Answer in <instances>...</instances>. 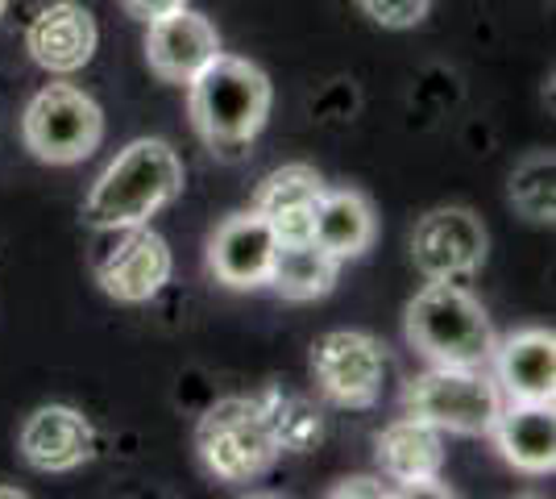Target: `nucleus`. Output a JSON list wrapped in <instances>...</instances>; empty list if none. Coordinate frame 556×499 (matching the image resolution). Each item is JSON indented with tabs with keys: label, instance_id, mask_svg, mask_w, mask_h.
Instances as JSON below:
<instances>
[{
	"label": "nucleus",
	"instance_id": "nucleus-1",
	"mask_svg": "<svg viewBox=\"0 0 556 499\" xmlns=\"http://www.w3.org/2000/svg\"><path fill=\"white\" fill-rule=\"evenodd\" d=\"M275 88L262 67L237 54H216L204 72L187 84V113L195 134L220 159H241L266 129Z\"/></svg>",
	"mask_w": 556,
	"mask_h": 499
},
{
	"label": "nucleus",
	"instance_id": "nucleus-2",
	"mask_svg": "<svg viewBox=\"0 0 556 499\" xmlns=\"http://www.w3.org/2000/svg\"><path fill=\"white\" fill-rule=\"evenodd\" d=\"M179 196H184L179 154L163 138H138L125 146L92 184L88 200H84V221L96 229L150 225V216H159Z\"/></svg>",
	"mask_w": 556,
	"mask_h": 499
},
{
	"label": "nucleus",
	"instance_id": "nucleus-3",
	"mask_svg": "<svg viewBox=\"0 0 556 499\" xmlns=\"http://www.w3.org/2000/svg\"><path fill=\"white\" fill-rule=\"evenodd\" d=\"M407 341L441 366H486L494 354V329L482 304L465 291V284L441 279H428L407 304Z\"/></svg>",
	"mask_w": 556,
	"mask_h": 499
},
{
	"label": "nucleus",
	"instance_id": "nucleus-4",
	"mask_svg": "<svg viewBox=\"0 0 556 499\" xmlns=\"http://www.w3.org/2000/svg\"><path fill=\"white\" fill-rule=\"evenodd\" d=\"M195 450L212 478L220 483H254L278 462V441L257 396H225L200 412Z\"/></svg>",
	"mask_w": 556,
	"mask_h": 499
},
{
	"label": "nucleus",
	"instance_id": "nucleus-5",
	"mask_svg": "<svg viewBox=\"0 0 556 499\" xmlns=\"http://www.w3.org/2000/svg\"><path fill=\"white\" fill-rule=\"evenodd\" d=\"M403 404L412 416L437 425L441 433H462V437H482L490 433L503 391L486 366H441L432 362L424 375L407 383Z\"/></svg>",
	"mask_w": 556,
	"mask_h": 499
},
{
	"label": "nucleus",
	"instance_id": "nucleus-6",
	"mask_svg": "<svg viewBox=\"0 0 556 499\" xmlns=\"http://www.w3.org/2000/svg\"><path fill=\"white\" fill-rule=\"evenodd\" d=\"M22 138L29 154L50 166L84 163L104 138V113L75 84H47L25 104Z\"/></svg>",
	"mask_w": 556,
	"mask_h": 499
},
{
	"label": "nucleus",
	"instance_id": "nucleus-7",
	"mask_svg": "<svg viewBox=\"0 0 556 499\" xmlns=\"http://www.w3.org/2000/svg\"><path fill=\"white\" fill-rule=\"evenodd\" d=\"M104 238L96 241V279L104 287V296H113L121 304H146L170 284V246L163 234H154L150 225H125V229H100Z\"/></svg>",
	"mask_w": 556,
	"mask_h": 499
},
{
	"label": "nucleus",
	"instance_id": "nucleus-8",
	"mask_svg": "<svg viewBox=\"0 0 556 499\" xmlns=\"http://www.w3.org/2000/svg\"><path fill=\"white\" fill-rule=\"evenodd\" d=\"M387 350L370 333L337 329L312 346V379L337 408H374L387 387Z\"/></svg>",
	"mask_w": 556,
	"mask_h": 499
},
{
	"label": "nucleus",
	"instance_id": "nucleus-9",
	"mask_svg": "<svg viewBox=\"0 0 556 499\" xmlns=\"http://www.w3.org/2000/svg\"><path fill=\"white\" fill-rule=\"evenodd\" d=\"M412 262L424 279L469 284V275L486 262V229L469 209H432L416 221Z\"/></svg>",
	"mask_w": 556,
	"mask_h": 499
},
{
	"label": "nucleus",
	"instance_id": "nucleus-10",
	"mask_svg": "<svg viewBox=\"0 0 556 499\" xmlns=\"http://www.w3.org/2000/svg\"><path fill=\"white\" fill-rule=\"evenodd\" d=\"M378 466L399 487V496H457L441 483L444 433L412 412L378 433Z\"/></svg>",
	"mask_w": 556,
	"mask_h": 499
},
{
	"label": "nucleus",
	"instance_id": "nucleus-11",
	"mask_svg": "<svg viewBox=\"0 0 556 499\" xmlns=\"http://www.w3.org/2000/svg\"><path fill=\"white\" fill-rule=\"evenodd\" d=\"M146 25V63L163 84H191L220 54L216 25L204 13H191L187 4Z\"/></svg>",
	"mask_w": 556,
	"mask_h": 499
},
{
	"label": "nucleus",
	"instance_id": "nucleus-12",
	"mask_svg": "<svg viewBox=\"0 0 556 499\" xmlns=\"http://www.w3.org/2000/svg\"><path fill=\"white\" fill-rule=\"evenodd\" d=\"M22 458L42 475H67L96 458L92 421L67 404H42L22 425Z\"/></svg>",
	"mask_w": 556,
	"mask_h": 499
},
{
	"label": "nucleus",
	"instance_id": "nucleus-13",
	"mask_svg": "<svg viewBox=\"0 0 556 499\" xmlns=\"http://www.w3.org/2000/svg\"><path fill=\"white\" fill-rule=\"evenodd\" d=\"M96 17L75 4V0H59L47 4L29 29H25V50L38 67H47L50 75H75L79 67H88L96 54Z\"/></svg>",
	"mask_w": 556,
	"mask_h": 499
},
{
	"label": "nucleus",
	"instance_id": "nucleus-14",
	"mask_svg": "<svg viewBox=\"0 0 556 499\" xmlns=\"http://www.w3.org/2000/svg\"><path fill=\"white\" fill-rule=\"evenodd\" d=\"M275 229L250 209V213L229 216L208 241V271L216 284L232 287V291H254L266 284L270 275V259H275Z\"/></svg>",
	"mask_w": 556,
	"mask_h": 499
},
{
	"label": "nucleus",
	"instance_id": "nucleus-15",
	"mask_svg": "<svg viewBox=\"0 0 556 499\" xmlns=\"http://www.w3.org/2000/svg\"><path fill=\"white\" fill-rule=\"evenodd\" d=\"M494 383L510 400H540L553 404L556 396V337L553 329L510 333L507 341H494Z\"/></svg>",
	"mask_w": 556,
	"mask_h": 499
},
{
	"label": "nucleus",
	"instance_id": "nucleus-16",
	"mask_svg": "<svg viewBox=\"0 0 556 499\" xmlns=\"http://www.w3.org/2000/svg\"><path fill=\"white\" fill-rule=\"evenodd\" d=\"M325 196V179L320 171L307 163L278 166L262 179V188L254 196V213L275 229L278 241L291 238H312V221Z\"/></svg>",
	"mask_w": 556,
	"mask_h": 499
},
{
	"label": "nucleus",
	"instance_id": "nucleus-17",
	"mask_svg": "<svg viewBox=\"0 0 556 499\" xmlns=\"http://www.w3.org/2000/svg\"><path fill=\"white\" fill-rule=\"evenodd\" d=\"M490 437L515 471L523 475H553L556 471V412L540 400H510L498 408Z\"/></svg>",
	"mask_w": 556,
	"mask_h": 499
},
{
	"label": "nucleus",
	"instance_id": "nucleus-18",
	"mask_svg": "<svg viewBox=\"0 0 556 499\" xmlns=\"http://www.w3.org/2000/svg\"><path fill=\"white\" fill-rule=\"evenodd\" d=\"M378 238V216L362 191L341 188L320 196V209L312 221V241L325 246L332 259H362Z\"/></svg>",
	"mask_w": 556,
	"mask_h": 499
},
{
	"label": "nucleus",
	"instance_id": "nucleus-19",
	"mask_svg": "<svg viewBox=\"0 0 556 499\" xmlns=\"http://www.w3.org/2000/svg\"><path fill=\"white\" fill-rule=\"evenodd\" d=\"M337 275H341V259H332L312 238H291L275 246L266 284L287 300H325L337 287Z\"/></svg>",
	"mask_w": 556,
	"mask_h": 499
},
{
	"label": "nucleus",
	"instance_id": "nucleus-20",
	"mask_svg": "<svg viewBox=\"0 0 556 499\" xmlns=\"http://www.w3.org/2000/svg\"><path fill=\"white\" fill-rule=\"evenodd\" d=\"M257 400L266 408V421H270V433H275L282 453H312L325 441V416H320V408L312 404L307 396L282 391V387H266Z\"/></svg>",
	"mask_w": 556,
	"mask_h": 499
},
{
	"label": "nucleus",
	"instance_id": "nucleus-21",
	"mask_svg": "<svg viewBox=\"0 0 556 499\" xmlns=\"http://www.w3.org/2000/svg\"><path fill=\"white\" fill-rule=\"evenodd\" d=\"M556 163L553 154H532L510 175V204L535 225H553L556 216Z\"/></svg>",
	"mask_w": 556,
	"mask_h": 499
},
{
	"label": "nucleus",
	"instance_id": "nucleus-22",
	"mask_svg": "<svg viewBox=\"0 0 556 499\" xmlns=\"http://www.w3.org/2000/svg\"><path fill=\"white\" fill-rule=\"evenodd\" d=\"M362 4V13L378 22L382 29H412L428 17V9H432V0H357Z\"/></svg>",
	"mask_w": 556,
	"mask_h": 499
},
{
	"label": "nucleus",
	"instance_id": "nucleus-23",
	"mask_svg": "<svg viewBox=\"0 0 556 499\" xmlns=\"http://www.w3.org/2000/svg\"><path fill=\"white\" fill-rule=\"evenodd\" d=\"M328 496L332 499H345V496L391 499V496H399V487H394V483H382V478H345V483H337Z\"/></svg>",
	"mask_w": 556,
	"mask_h": 499
},
{
	"label": "nucleus",
	"instance_id": "nucleus-24",
	"mask_svg": "<svg viewBox=\"0 0 556 499\" xmlns=\"http://www.w3.org/2000/svg\"><path fill=\"white\" fill-rule=\"evenodd\" d=\"M187 0H121V9L134 17V22H154V17H166L175 9H184Z\"/></svg>",
	"mask_w": 556,
	"mask_h": 499
},
{
	"label": "nucleus",
	"instance_id": "nucleus-25",
	"mask_svg": "<svg viewBox=\"0 0 556 499\" xmlns=\"http://www.w3.org/2000/svg\"><path fill=\"white\" fill-rule=\"evenodd\" d=\"M0 496H17V499H22L25 491H17V487H0Z\"/></svg>",
	"mask_w": 556,
	"mask_h": 499
},
{
	"label": "nucleus",
	"instance_id": "nucleus-26",
	"mask_svg": "<svg viewBox=\"0 0 556 499\" xmlns=\"http://www.w3.org/2000/svg\"><path fill=\"white\" fill-rule=\"evenodd\" d=\"M4 13H9V0H0V22H4Z\"/></svg>",
	"mask_w": 556,
	"mask_h": 499
}]
</instances>
